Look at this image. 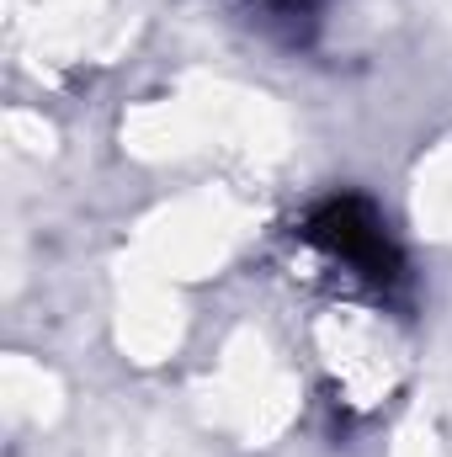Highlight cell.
<instances>
[{
	"label": "cell",
	"mask_w": 452,
	"mask_h": 457,
	"mask_svg": "<svg viewBox=\"0 0 452 457\" xmlns=\"http://www.w3.org/2000/svg\"><path fill=\"white\" fill-rule=\"evenodd\" d=\"M304 239L320 245L325 255L346 261L356 277H367L378 287H389L399 277V250H394L383 219L372 213V203H362V197H331V203H320L304 219Z\"/></svg>",
	"instance_id": "6da1fadb"
}]
</instances>
